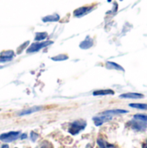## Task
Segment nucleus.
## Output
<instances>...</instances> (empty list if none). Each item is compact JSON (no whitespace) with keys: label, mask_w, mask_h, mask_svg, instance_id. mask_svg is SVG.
<instances>
[{"label":"nucleus","mask_w":147,"mask_h":148,"mask_svg":"<svg viewBox=\"0 0 147 148\" xmlns=\"http://www.w3.org/2000/svg\"><path fill=\"white\" fill-rule=\"evenodd\" d=\"M1 148H9V146L8 145H3Z\"/></svg>","instance_id":"23"},{"label":"nucleus","mask_w":147,"mask_h":148,"mask_svg":"<svg viewBox=\"0 0 147 148\" xmlns=\"http://www.w3.org/2000/svg\"><path fill=\"white\" fill-rule=\"evenodd\" d=\"M112 118H113L112 115H108V114H101L100 116L94 117V118H93V121H94L95 126L100 127V126H101L104 122H107V121L112 120Z\"/></svg>","instance_id":"4"},{"label":"nucleus","mask_w":147,"mask_h":148,"mask_svg":"<svg viewBox=\"0 0 147 148\" xmlns=\"http://www.w3.org/2000/svg\"><path fill=\"white\" fill-rule=\"evenodd\" d=\"M120 97L122 99H140L143 98L144 95L139 93H126V94L120 95Z\"/></svg>","instance_id":"7"},{"label":"nucleus","mask_w":147,"mask_h":148,"mask_svg":"<svg viewBox=\"0 0 147 148\" xmlns=\"http://www.w3.org/2000/svg\"><path fill=\"white\" fill-rule=\"evenodd\" d=\"M47 36H48V34L46 32H38V33L36 34L35 40L36 41H42V40L46 39Z\"/></svg>","instance_id":"17"},{"label":"nucleus","mask_w":147,"mask_h":148,"mask_svg":"<svg viewBox=\"0 0 147 148\" xmlns=\"http://www.w3.org/2000/svg\"><path fill=\"white\" fill-rule=\"evenodd\" d=\"M20 138H21V140L26 139V138H27V134H22V135L20 136Z\"/></svg>","instance_id":"21"},{"label":"nucleus","mask_w":147,"mask_h":148,"mask_svg":"<svg viewBox=\"0 0 147 148\" xmlns=\"http://www.w3.org/2000/svg\"><path fill=\"white\" fill-rule=\"evenodd\" d=\"M143 148H147V140L144 143V145H143Z\"/></svg>","instance_id":"22"},{"label":"nucleus","mask_w":147,"mask_h":148,"mask_svg":"<svg viewBox=\"0 0 147 148\" xmlns=\"http://www.w3.org/2000/svg\"><path fill=\"white\" fill-rule=\"evenodd\" d=\"M92 9H93L92 7H88V6L81 7V8H79L74 11V15H75V16L80 17V16H82L86 15L87 13H88L90 10H92Z\"/></svg>","instance_id":"6"},{"label":"nucleus","mask_w":147,"mask_h":148,"mask_svg":"<svg viewBox=\"0 0 147 148\" xmlns=\"http://www.w3.org/2000/svg\"><path fill=\"white\" fill-rule=\"evenodd\" d=\"M131 108H137V109H141V110H147V104L143 103H131L129 104Z\"/></svg>","instance_id":"15"},{"label":"nucleus","mask_w":147,"mask_h":148,"mask_svg":"<svg viewBox=\"0 0 147 148\" xmlns=\"http://www.w3.org/2000/svg\"><path fill=\"white\" fill-rule=\"evenodd\" d=\"M126 113H128V111L124 110V109H114V110H107V111H105V112L101 113V114L113 115V114H126Z\"/></svg>","instance_id":"10"},{"label":"nucleus","mask_w":147,"mask_h":148,"mask_svg":"<svg viewBox=\"0 0 147 148\" xmlns=\"http://www.w3.org/2000/svg\"><path fill=\"white\" fill-rule=\"evenodd\" d=\"M94 95H114V92L111 89H101L96 90L93 93Z\"/></svg>","instance_id":"11"},{"label":"nucleus","mask_w":147,"mask_h":148,"mask_svg":"<svg viewBox=\"0 0 147 148\" xmlns=\"http://www.w3.org/2000/svg\"><path fill=\"white\" fill-rule=\"evenodd\" d=\"M107 68L110 69H117V70L124 71V69L121 66H120L119 64H117L115 62H107Z\"/></svg>","instance_id":"13"},{"label":"nucleus","mask_w":147,"mask_h":148,"mask_svg":"<svg viewBox=\"0 0 147 148\" xmlns=\"http://www.w3.org/2000/svg\"><path fill=\"white\" fill-rule=\"evenodd\" d=\"M128 124L130 125V127L132 128H133V129H135L137 131H144V130L146 129L147 124L142 122V121H136L134 119H133V121H130Z\"/></svg>","instance_id":"5"},{"label":"nucleus","mask_w":147,"mask_h":148,"mask_svg":"<svg viewBox=\"0 0 147 148\" xmlns=\"http://www.w3.org/2000/svg\"><path fill=\"white\" fill-rule=\"evenodd\" d=\"M42 107H33V108H30L29 109H26V110H23L22 112H20L18 114L19 116H24V115H28V114H31L33 113H36V112H38L42 109Z\"/></svg>","instance_id":"8"},{"label":"nucleus","mask_w":147,"mask_h":148,"mask_svg":"<svg viewBox=\"0 0 147 148\" xmlns=\"http://www.w3.org/2000/svg\"><path fill=\"white\" fill-rule=\"evenodd\" d=\"M97 143L99 145V147L101 148H114L113 145H111V144H108L107 141L101 140V139H98L97 140Z\"/></svg>","instance_id":"14"},{"label":"nucleus","mask_w":147,"mask_h":148,"mask_svg":"<svg viewBox=\"0 0 147 148\" xmlns=\"http://www.w3.org/2000/svg\"><path fill=\"white\" fill-rule=\"evenodd\" d=\"M53 61H63V60H68V56L67 55H63V54H61V55H58L56 56H53L51 58Z\"/></svg>","instance_id":"18"},{"label":"nucleus","mask_w":147,"mask_h":148,"mask_svg":"<svg viewBox=\"0 0 147 148\" xmlns=\"http://www.w3.org/2000/svg\"><path fill=\"white\" fill-rule=\"evenodd\" d=\"M87 126V122L83 120H77L75 121L74 122H72L70 124L68 132L69 134H71L72 135H76L78 134L81 131L84 130L85 127Z\"/></svg>","instance_id":"1"},{"label":"nucleus","mask_w":147,"mask_h":148,"mask_svg":"<svg viewBox=\"0 0 147 148\" xmlns=\"http://www.w3.org/2000/svg\"><path fill=\"white\" fill-rule=\"evenodd\" d=\"M15 148H16V147H15Z\"/></svg>","instance_id":"24"},{"label":"nucleus","mask_w":147,"mask_h":148,"mask_svg":"<svg viewBox=\"0 0 147 148\" xmlns=\"http://www.w3.org/2000/svg\"><path fill=\"white\" fill-rule=\"evenodd\" d=\"M59 20H60V16L58 15H56V14L47 16L42 18V21L45 22V23H48V22H56V21H59Z\"/></svg>","instance_id":"12"},{"label":"nucleus","mask_w":147,"mask_h":148,"mask_svg":"<svg viewBox=\"0 0 147 148\" xmlns=\"http://www.w3.org/2000/svg\"><path fill=\"white\" fill-rule=\"evenodd\" d=\"M53 43L52 41H46V42H34L32 43L28 49H27V53H34L39 51L41 49H43L49 45H51Z\"/></svg>","instance_id":"2"},{"label":"nucleus","mask_w":147,"mask_h":148,"mask_svg":"<svg viewBox=\"0 0 147 148\" xmlns=\"http://www.w3.org/2000/svg\"><path fill=\"white\" fill-rule=\"evenodd\" d=\"M92 46H93V40L89 36H87V38L80 44V47L82 49H88Z\"/></svg>","instance_id":"9"},{"label":"nucleus","mask_w":147,"mask_h":148,"mask_svg":"<svg viewBox=\"0 0 147 148\" xmlns=\"http://www.w3.org/2000/svg\"><path fill=\"white\" fill-rule=\"evenodd\" d=\"M30 139H31V140L33 142H35L38 139V134H36V133H34V132H31L30 133Z\"/></svg>","instance_id":"19"},{"label":"nucleus","mask_w":147,"mask_h":148,"mask_svg":"<svg viewBox=\"0 0 147 148\" xmlns=\"http://www.w3.org/2000/svg\"><path fill=\"white\" fill-rule=\"evenodd\" d=\"M41 148H53V147H52V145H51L49 142H48V141H44V142H43V144L42 145Z\"/></svg>","instance_id":"20"},{"label":"nucleus","mask_w":147,"mask_h":148,"mask_svg":"<svg viewBox=\"0 0 147 148\" xmlns=\"http://www.w3.org/2000/svg\"><path fill=\"white\" fill-rule=\"evenodd\" d=\"M133 119L136 120V121H142V122L147 124L146 114H135V115L133 116Z\"/></svg>","instance_id":"16"},{"label":"nucleus","mask_w":147,"mask_h":148,"mask_svg":"<svg viewBox=\"0 0 147 148\" xmlns=\"http://www.w3.org/2000/svg\"><path fill=\"white\" fill-rule=\"evenodd\" d=\"M20 135L19 132H9L5 133L0 135V140L3 142H11L15 140H16Z\"/></svg>","instance_id":"3"}]
</instances>
